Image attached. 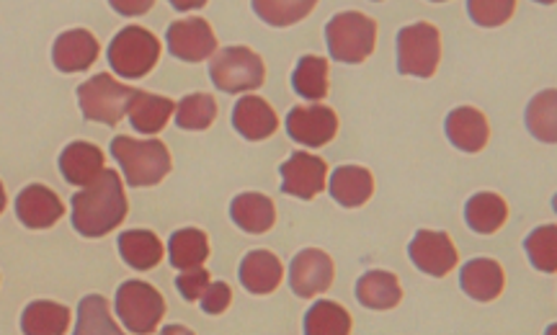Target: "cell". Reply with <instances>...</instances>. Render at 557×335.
<instances>
[{
  "label": "cell",
  "instance_id": "obj_27",
  "mask_svg": "<svg viewBox=\"0 0 557 335\" xmlns=\"http://www.w3.org/2000/svg\"><path fill=\"white\" fill-rule=\"evenodd\" d=\"M465 220H468V227L475 229L478 235H493L496 229L504 227V222L508 220V207L498 194H475V197L465 204Z\"/></svg>",
  "mask_w": 557,
  "mask_h": 335
},
{
  "label": "cell",
  "instance_id": "obj_37",
  "mask_svg": "<svg viewBox=\"0 0 557 335\" xmlns=\"http://www.w3.org/2000/svg\"><path fill=\"white\" fill-rule=\"evenodd\" d=\"M209 282V271L205 269H191V271H181V276H176V289L181 291V297L186 302H197V299L205 295Z\"/></svg>",
  "mask_w": 557,
  "mask_h": 335
},
{
  "label": "cell",
  "instance_id": "obj_5",
  "mask_svg": "<svg viewBox=\"0 0 557 335\" xmlns=\"http://www.w3.org/2000/svg\"><path fill=\"white\" fill-rule=\"evenodd\" d=\"M116 315L129 333L150 335L165 315V299L152 284L132 278L116 289Z\"/></svg>",
  "mask_w": 557,
  "mask_h": 335
},
{
  "label": "cell",
  "instance_id": "obj_2",
  "mask_svg": "<svg viewBox=\"0 0 557 335\" xmlns=\"http://www.w3.org/2000/svg\"><path fill=\"white\" fill-rule=\"evenodd\" d=\"M111 156L122 165L124 181L129 186H158L171 173V150L160 139H111Z\"/></svg>",
  "mask_w": 557,
  "mask_h": 335
},
{
  "label": "cell",
  "instance_id": "obj_19",
  "mask_svg": "<svg viewBox=\"0 0 557 335\" xmlns=\"http://www.w3.org/2000/svg\"><path fill=\"white\" fill-rule=\"evenodd\" d=\"M60 171L67 184L90 186L103 173V152L94 142H70L60 156Z\"/></svg>",
  "mask_w": 557,
  "mask_h": 335
},
{
  "label": "cell",
  "instance_id": "obj_7",
  "mask_svg": "<svg viewBox=\"0 0 557 335\" xmlns=\"http://www.w3.org/2000/svg\"><path fill=\"white\" fill-rule=\"evenodd\" d=\"M160 60V41L143 26H127L111 39L109 65L122 78H143Z\"/></svg>",
  "mask_w": 557,
  "mask_h": 335
},
{
  "label": "cell",
  "instance_id": "obj_23",
  "mask_svg": "<svg viewBox=\"0 0 557 335\" xmlns=\"http://www.w3.org/2000/svg\"><path fill=\"white\" fill-rule=\"evenodd\" d=\"M120 256L129 269L150 271L163 261V243L150 229H127L120 235Z\"/></svg>",
  "mask_w": 557,
  "mask_h": 335
},
{
  "label": "cell",
  "instance_id": "obj_9",
  "mask_svg": "<svg viewBox=\"0 0 557 335\" xmlns=\"http://www.w3.org/2000/svg\"><path fill=\"white\" fill-rule=\"evenodd\" d=\"M165 45L173 58L184 62H201L218 52V37H214L212 26L197 16L173 21L165 32Z\"/></svg>",
  "mask_w": 557,
  "mask_h": 335
},
{
  "label": "cell",
  "instance_id": "obj_17",
  "mask_svg": "<svg viewBox=\"0 0 557 335\" xmlns=\"http://www.w3.org/2000/svg\"><path fill=\"white\" fill-rule=\"evenodd\" d=\"M233 127L238 129L240 137L250 139V142H261V139L274 135L278 127V116L271 109V103L263 101L261 96H243L233 109Z\"/></svg>",
  "mask_w": 557,
  "mask_h": 335
},
{
  "label": "cell",
  "instance_id": "obj_41",
  "mask_svg": "<svg viewBox=\"0 0 557 335\" xmlns=\"http://www.w3.org/2000/svg\"><path fill=\"white\" fill-rule=\"evenodd\" d=\"M3 209H5V188L0 184V214H3Z\"/></svg>",
  "mask_w": 557,
  "mask_h": 335
},
{
  "label": "cell",
  "instance_id": "obj_13",
  "mask_svg": "<svg viewBox=\"0 0 557 335\" xmlns=\"http://www.w3.org/2000/svg\"><path fill=\"white\" fill-rule=\"evenodd\" d=\"M338 132V116L331 107H295L287 116V135L305 148H323Z\"/></svg>",
  "mask_w": 557,
  "mask_h": 335
},
{
  "label": "cell",
  "instance_id": "obj_39",
  "mask_svg": "<svg viewBox=\"0 0 557 335\" xmlns=\"http://www.w3.org/2000/svg\"><path fill=\"white\" fill-rule=\"evenodd\" d=\"M114 9L120 13H145L152 9V3H114Z\"/></svg>",
  "mask_w": 557,
  "mask_h": 335
},
{
  "label": "cell",
  "instance_id": "obj_36",
  "mask_svg": "<svg viewBox=\"0 0 557 335\" xmlns=\"http://www.w3.org/2000/svg\"><path fill=\"white\" fill-rule=\"evenodd\" d=\"M470 18L480 26H500L517 11L513 0H470L468 3Z\"/></svg>",
  "mask_w": 557,
  "mask_h": 335
},
{
  "label": "cell",
  "instance_id": "obj_15",
  "mask_svg": "<svg viewBox=\"0 0 557 335\" xmlns=\"http://www.w3.org/2000/svg\"><path fill=\"white\" fill-rule=\"evenodd\" d=\"M99 39L86 29L60 34L52 47V62L54 67L62 70V73H81V70H88L96 60H99Z\"/></svg>",
  "mask_w": 557,
  "mask_h": 335
},
{
  "label": "cell",
  "instance_id": "obj_22",
  "mask_svg": "<svg viewBox=\"0 0 557 335\" xmlns=\"http://www.w3.org/2000/svg\"><path fill=\"white\" fill-rule=\"evenodd\" d=\"M230 218L238 225L243 233L248 235H263L274 227L276 222V207L274 201L263 194H240L230 204Z\"/></svg>",
  "mask_w": 557,
  "mask_h": 335
},
{
  "label": "cell",
  "instance_id": "obj_29",
  "mask_svg": "<svg viewBox=\"0 0 557 335\" xmlns=\"http://www.w3.org/2000/svg\"><path fill=\"white\" fill-rule=\"evenodd\" d=\"M292 88L302 99L320 101L329 96V60L318 54H305L292 73Z\"/></svg>",
  "mask_w": 557,
  "mask_h": 335
},
{
  "label": "cell",
  "instance_id": "obj_1",
  "mask_svg": "<svg viewBox=\"0 0 557 335\" xmlns=\"http://www.w3.org/2000/svg\"><path fill=\"white\" fill-rule=\"evenodd\" d=\"M129 212L122 176L103 167L94 184L73 197V227L83 237H103L114 233Z\"/></svg>",
  "mask_w": 557,
  "mask_h": 335
},
{
  "label": "cell",
  "instance_id": "obj_30",
  "mask_svg": "<svg viewBox=\"0 0 557 335\" xmlns=\"http://www.w3.org/2000/svg\"><path fill=\"white\" fill-rule=\"evenodd\" d=\"M527 127L540 142H557V90H542L527 107Z\"/></svg>",
  "mask_w": 557,
  "mask_h": 335
},
{
  "label": "cell",
  "instance_id": "obj_35",
  "mask_svg": "<svg viewBox=\"0 0 557 335\" xmlns=\"http://www.w3.org/2000/svg\"><path fill=\"white\" fill-rule=\"evenodd\" d=\"M315 9L312 0H256L253 11L271 26H289Z\"/></svg>",
  "mask_w": 557,
  "mask_h": 335
},
{
  "label": "cell",
  "instance_id": "obj_20",
  "mask_svg": "<svg viewBox=\"0 0 557 335\" xmlns=\"http://www.w3.org/2000/svg\"><path fill=\"white\" fill-rule=\"evenodd\" d=\"M240 284L250 295H271L282 284V261L271 250H250L240 263Z\"/></svg>",
  "mask_w": 557,
  "mask_h": 335
},
{
  "label": "cell",
  "instance_id": "obj_12",
  "mask_svg": "<svg viewBox=\"0 0 557 335\" xmlns=\"http://www.w3.org/2000/svg\"><path fill=\"white\" fill-rule=\"evenodd\" d=\"M408 256L418 271L426 276H447L457 266V248L447 233H434V229H418L408 246Z\"/></svg>",
  "mask_w": 557,
  "mask_h": 335
},
{
  "label": "cell",
  "instance_id": "obj_38",
  "mask_svg": "<svg viewBox=\"0 0 557 335\" xmlns=\"http://www.w3.org/2000/svg\"><path fill=\"white\" fill-rule=\"evenodd\" d=\"M199 299H201V310H205L207 315H220V312H225L230 302H233V291H230V286L225 282H214L207 286L205 295Z\"/></svg>",
  "mask_w": 557,
  "mask_h": 335
},
{
  "label": "cell",
  "instance_id": "obj_3",
  "mask_svg": "<svg viewBox=\"0 0 557 335\" xmlns=\"http://www.w3.org/2000/svg\"><path fill=\"white\" fill-rule=\"evenodd\" d=\"M325 41H329L333 60L346 62V65H359L374 52L377 24L359 11H344L329 21Z\"/></svg>",
  "mask_w": 557,
  "mask_h": 335
},
{
  "label": "cell",
  "instance_id": "obj_18",
  "mask_svg": "<svg viewBox=\"0 0 557 335\" xmlns=\"http://www.w3.org/2000/svg\"><path fill=\"white\" fill-rule=\"evenodd\" d=\"M459 286L468 297L475 299V302H493V299L500 297L506 286V276L500 263L493 261V258H472L470 263H465L462 274H459Z\"/></svg>",
  "mask_w": 557,
  "mask_h": 335
},
{
  "label": "cell",
  "instance_id": "obj_8",
  "mask_svg": "<svg viewBox=\"0 0 557 335\" xmlns=\"http://www.w3.org/2000/svg\"><path fill=\"white\" fill-rule=\"evenodd\" d=\"M442 60V37L434 24L418 21L398 34V73L431 78Z\"/></svg>",
  "mask_w": 557,
  "mask_h": 335
},
{
  "label": "cell",
  "instance_id": "obj_4",
  "mask_svg": "<svg viewBox=\"0 0 557 335\" xmlns=\"http://www.w3.org/2000/svg\"><path fill=\"white\" fill-rule=\"evenodd\" d=\"M137 96V88L124 86V83L114 80L109 73L94 75V78L83 83L78 88V103L83 111V119L88 122L109 124L116 127L124 114H129V103Z\"/></svg>",
  "mask_w": 557,
  "mask_h": 335
},
{
  "label": "cell",
  "instance_id": "obj_14",
  "mask_svg": "<svg viewBox=\"0 0 557 335\" xmlns=\"http://www.w3.org/2000/svg\"><path fill=\"white\" fill-rule=\"evenodd\" d=\"M65 214V204L50 186L32 184L18 194L16 199V218L29 229H47L58 225Z\"/></svg>",
  "mask_w": 557,
  "mask_h": 335
},
{
  "label": "cell",
  "instance_id": "obj_11",
  "mask_svg": "<svg viewBox=\"0 0 557 335\" xmlns=\"http://www.w3.org/2000/svg\"><path fill=\"white\" fill-rule=\"evenodd\" d=\"M282 191L297 199H315L325 188L329 178V165L323 158L310 156V152H292L289 160H284L282 167Z\"/></svg>",
  "mask_w": 557,
  "mask_h": 335
},
{
  "label": "cell",
  "instance_id": "obj_16",
  "mask_svg": "<svg viewBox=\"0 0 557 335\" xmlns=\"http://www.w3.org/2000/svg\"><path fill=\"white\" fill-rule=\"evenodd\" d=\"M444 132H447L449 142L462 152H480L487 145V137H491L487 119L475 107H459L449 111Z\"/></svg>",
  "mask_w": 557,
  "mask_h": 335
},
{
  "label": "cell",
  "instance_id": "obj_40",
  "mask_svg": "<svg viewBox=\"0 0 557 335\" xmlns=\"http://www.w3.org/2000/svg\"><path fill=\"white\" fill-rule=\"evenodd\" d=\"M160 335H194V333L189 331V327H184V325H169Z\"/></svg>",
  "mask_w": 557,
  "mask_h": 335
},
{
  "label": "cell",
  "instance_id": "obj_21",
  "mask_svg": "<svg viewBox=\"0 0 557 335\" xmlns=\"http://www.w3.org/2000/svg\"><path fill=\"white\" fill-rule=\"evenodd\" d=\"M374 194V178L367 167L361 165H338L331 173V197L341 207L357 209L364 207Z\"/></svg>",
  "mask_w": 557,
  "mask_h": 335
},
{
  "label": "cell",
  "instance_id": "obj_28",
  "mask_svg": "<svg viewBox=\"0 0 557 335\" xmlns=\"http://www.w3.org/2000/svg\"><path fill=\"white\" fill-rule=\"evenodd\" d=\"M209 258V240L197 227H184L171 235L169 240V261L173 269L191 271L199 269Z\"/></svg>",
  "mask_w": 557,
  "mask_h": 335
},
{
  "label": "cell",
  "instance_id": "obj_31",
  "mask_svg": "<svg viewBox=\"0 0 557 335\" xmlns=\"http://www.w3.org/2000/svg\"><path fill=\"white\" fill-rule=\"evenodd\" d=\"M351 315L338 302L320 299L305 315V335H348Z\"/></svg>",
  "mask_w": 557,
  "mask_h": 335
},
{
  "label": "cell",
  "instance_id": "obj_10",
  "mask_svg": "<svg viewBox=\"0 0 557 335\" xmlns=\"http://www.w3.org/2000/svg\"><path fill=\"white\" fill-rule=\"evenodd\" d=\"M336 266H333L331 256L325 250L305 248L299 250L289 266V286L297 297H318L331 289Z\"/></svg>",
  "mask_w": 557,
  "mask_h": 335
},
{
  "label": "cell",
  "instance_id": "obj_33",
  "mask_svg": "<svg viewBox=\"0 0 557 335\" xmlns=\"http://www.w3.org/2000/svg\"><path fill=\"white\" fill-rule=\"evenodd\" d=\"M176 124L181 129H207L218 119V101L209 94H191L176 107Z\"/></svg>",
  "mask_w": 557,
  "mask_h": 335
},
{
  "label": "cell",
  "instance_id": "obj_34",
  "mask_svg": "<svg viewBox=\"0 0 557 335\" xmlns=\"http://www.w3.org/2000/svg\"><path fill=\"white\" fill-rule=\"evenodd\" d=\"M527 256L534 269L545 271V274H555L557 271V227L542 225L534 229L524 240Z\"/></svg>",
  "mask_w": 557,
  "mask_h": 335
},
{
  "label": "cell",
  "instance_id": "obj_25",
  "mask_svg": "<svg viewBox=\"0 0 557 335\" xmlns=\"http://www.w3.org/2000/svg\"><path fill=\"white\" fill-rule=\"evenodd\" d=\"M70 327V307L50 299H37L21 315L24 335H65Z\"/></svg>",
  "mask_w": 557,
  "mask_h": 335
},
{
  "label": "cell",
  "instance_id": "obj_32",
  "mask_svg": "<svg viewBox=\"0 0 557 335\" xmlns=\"http://www.w3.org/2000/svg\"><path fill=\"white\" fill-rule=\"evenodd\" d=\"M73 335H124V331L111 318L107 297L88 295L78 307V325Z\"/></svg>",
  "mask_w": 557,
  "mask_h": 335
},
{
  "label": "cell",
  "instance_id": "obj_6",
  "mask_svg": "<svg viewBox=\"0 0 557 335\" xmlns=\"http://www.w3.org/2000/svg\"><path fill=\"white\" fill-rule=\"evenodd\" d=\"M209 78L225 94H248L263 86L267 67L263 60L248 47H225L214 54L209 65Z\"/></svg>",
  "mask_w": 557,
  "mask_h": 335
},
{
  "label": "cell",
  "instance_id": "obj_26",
  "mask_svg": "<svg viewBox=\"0 0 557 335\" xmlns=\"http://www.w3.org/2000/svg\"><path fill=\"white\" fill-rule=\"evenodd\" d=\"M173 111H176V103L165 99V96L137 90V96L129 103V122L143 135H156L169 124Z\"/></svg>",
  "mask_w": 557,
  "mask_h": 335
},
{
  "label": "cell",
  "instance_id": "obj_24",
  "mask_svg": "<svg viewBox=\"0 0 557 335\" xmlns=\"http://www.w3.org/2000/svg\"><path fill=\"white\" fill-rule=\"evenodd\" d=\"M357 299L369 310H393L403 299L398 276L389 271H367L357 282Z\"/></svg>",
  "mask_w": 557,
  "mask_h": 335
}]
</instances>
